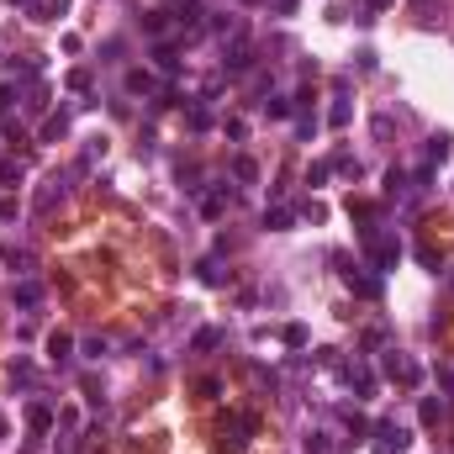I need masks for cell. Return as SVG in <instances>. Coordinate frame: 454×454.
<instances>
[{
    "label": "cell",
    "mask_w": 454,
    "mask_h": 454,
    "mask_svg": "<svg viewBox=\"0 0 454 454\" xmlns=\"http://www.w3.org/2000/svg\"><path fill=\"white\" fill-rule=\"evenodd\" d=\"M217 338H222V333H217V328H206V333H196V348H217Z\"/></svg>",
    "instance_id": "8fae6325"
},
{
    "label": "cell",
    "mask_w": 454,
    "mask_h": 454,
    "mask_svg": "<svg viewBox=\"0 0 454 454\" xmlns=\"http://www.w3.org/2000/svg\"><path fill=\"white\" fill-rule=\"evenodd\" d=\"M16 175H21V164H16V159H0V180H16Z\"/></svg>",
    "instance_id": "7c38bea8"
},
{
    "label": "cell",
    "mask_w": 454,
    "mask_h": 454,
    "mask_svg": "<svg viewBox=\"0 0 454 454\" xmlns=\"http://www.w3.org/2000/svg\"><path fill=\"white\" fill-rule=\"evenodd\" d=\"M370 6H391V0H370Z\"/></svg>",
    "instance_id": "4fadbf2b"
},
{
    "label": "cell",
    "mask_w": 454,
    "mask_h": 454,
    "mask_svg": "<svg viewBox=\"0 0 454 454\" xmlns=\"http://www.w3.org/2000/svg\"><path fill=\"white\" fill-rule=\"evenodd\" d=\"M11 6H27V0H11Z\"/></svg>",
    "instance_id": "5bb4252c"
},
{
    "label": "cell",
    "mask_w": 454,
    "mask_h": 454,
    "mask_svg": "<svg viewBox=\"0 0 454 454\" xmlns=\"http://www.w3.org/2000/svg\"><path fill=\"white\" fill-rule=\"evenodd\" d=\"M264 227H275V233H286V227H290V212H270V217H264Z\"/></svg>",
    "instance_id": "ba28073f"
},
{
    "label": "cell",
    "mask_w": 454,
    "mask_h": 454,
    "mask_svg": "<svg viewBox=\"0 0 454 454\" xmlns=\"http://www.w3.org/2000/svg\"><path fill=\"white\" fill-rule=\"evenodd\" d=\"M48 354H53V359H69V338H63V333H53V338H48Z\"/></svg>",
    "instance_id": "277c9868"
},
{
    "label": "cell",
    "mask_w": 454,
    "mask_h": 454,
    "mask_svg": "<svg viewBox=\"0 0 454 454\" xmlns=\"http://www.w3.org/2000/svg\"><path fill=\"white\" fill-rule=\"evenodd\" d=\"M27 423L37 428V433H48V428H53V412H48V407H32V412H27Z\"/></svg>",
    "instance_id": "3957f363"
},
{
    "label": "cell",
    "mask_w": 454,
    "mask_h": 454,
    "mask_svg": "<svg viewBox=\"0 0 454 454\" xmlns=\"http://www.w3.org/2000/svg\"><path fill=\"white\" fill-rule=\"evenodd\" d=\"M53 201H59V180H53V185H43V190H37V212H48Z\"/></svg>",
    "instance_id": "5b68a950"
},
{
    "label": "cell",
    "mask_w": 454,
    "mask_h": 454,
    "mask_svg": "<svg viewBox=\"0 0 454 454\" xmlns=\"http://www.w3.org/2000/svg\"><path fill=\"white\" fill-rule=\"evenodd\" d=\"M233 180H238V185H254V180H259V164L238 153V159H233Z\"/></svg>",
    "instance_id": "6da1fadb"
},
{
    "label": "cell",
    "mask_w": 454,
    "mask_h": 454,
    "mask_svg": "<svg viewBox=\"0 0 454 454\" xmlns=\"http://www.w3.org/2000/svg\"><path fill=\"white\" fill-rule=\"evenodd\" d=\"M37 11H43V21L48 16H63V0H37Z\"/></svg>",
    "instance_id": "30bf717a"
},
{
    "label": "cell",
    "mask_w": 454,
    "mask_h": 454,
    "mask_svg": "<svg viewBox=\"0 0 454 454\" xmlns=\"http://www.w3.org/2000/svg\"><path fill=\"white\" fill-rule=\"evenodd\" d=\"M444 417V402H423V423H439Z\"/></svg>",
    "instance_id": "9c48e42d"
},
{
    "label": "cell",
    "mask_w": 454,
    "mask_h": 454,
    "mask_svg": "<svg viewBox=\"0 0 454 454\" xmlns=\"http://www.w3.org/2000/svg\"><path fill=\"white\" fill-rule=\"evenodd\" d=\"M306 454H328V433H306Z\"/></svg>",
    "instance_id": "52a82bcc"
},
{
    "label": "cell",
    "mask_w": 454,
    "mask_h": 454,
    "mask_svg": "<svg viewBox=\"0 0 454 454\" xmlns=\"http://www.w3.org/2000/svg\"><path fill=\"white\" fill-rule=\"evenodd\" d=\"M11 296H16V306H37V302H43V286H32V280H27V286H16Z\"/></svg>",
    "instance_id": "7a4b0ae2"
},
{
    "label": "cell",
    "mask_w": 454,
    "mask_h": 454,
    "mask_svg": "<svg viewBox=\"0 0 454 454\" xmlns=\"http://www.w3.org/2000/svg\"><path fill=\"white\" fill-rule=\"evenodd\" d=\"M127 90H153V75H143V69H132V75H127Z\"/></svg>",
    "instance_id": "8992f818"
}]
</instances>
